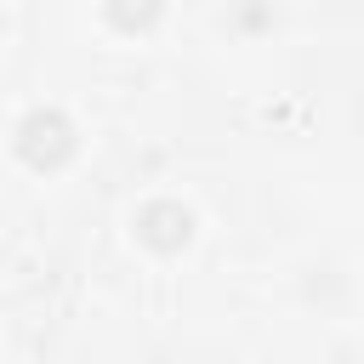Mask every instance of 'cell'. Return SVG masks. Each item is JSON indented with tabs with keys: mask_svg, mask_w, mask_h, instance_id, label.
<instances>
[{
	"mask_svg": "<svg viewBox=\"0 0 364 364\" xmlns=\"http://www.w3.org/2000/svg\"><path fill=\"white\" fill-rule=\"evenodd\" d=\"M17 154L34 165V171H51L74 154V125L63 108H28L17 119Z\"/></svg>",
	"mask_w": 364,
	"mask_h": 364,
	"instance_id": "obj_1",
	"label": "cell"
},
{
	"mask_svg": "<svg viewBox=\"0 0 364 364\" xmlns=\"http://www.w3.org/2000/svg\"><path fill=\"white\" fill-rule=\"evenodd\" d=\"M188 233H193V216L182 205H171V199H154V205L136 210V239L154 245V250H182Z\"/></svg>",
	"mask_w": 364,
	"mask_h": 364,
	"instance_id": "obj_2",
	"label": "cell"
}]
</instances>
